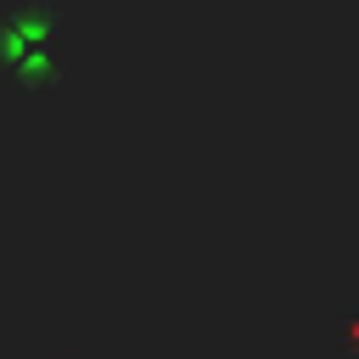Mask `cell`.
I'll return each mask as SVG.
<instances>
[{
  "label": "cell",
  "instance_id": "cell-1",
  "mask_svg": "<svg viewBox=\"0 0 359 359\" xmlns=\"http://www.w3.org/2000/svg\"><path fill=\"white\" fill-rule=\"evenodd\" d=\"M0 79L28 95L62 79V11L50 0L0 6Z\"/></svg>",
  "mask_w": 359,
  "mask_h": 359
}]
</instances>
